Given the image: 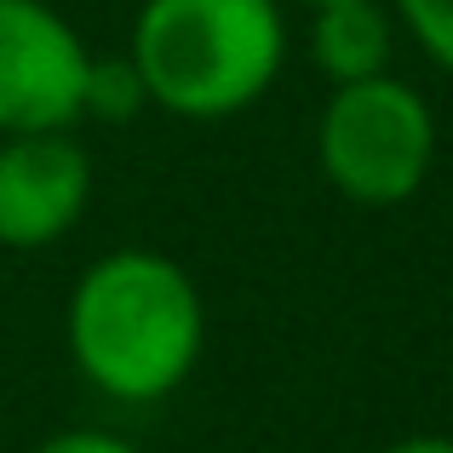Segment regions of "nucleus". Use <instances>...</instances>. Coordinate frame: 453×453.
<instances>
[{"mask_svg":"<svg viewBox=\"0 0 453 453\" xmlns=\"http://www.w3.org/2000/svg\"><path fill=\"white\" fill-rule=\"evenodd\" d=\"M64 344L98 396L166 402L207 350V304L178 258L155 247H115L69 288Z\"/></svg>","mask_w":453,"mask_h":453,"instance_id":"1","label":"nucleus"},{"mask_svg":"<svg viewBox=\"0 0 453 453\" xmlns=\"http://www.w3.org/2000/svg\"><path fill=\"white\" fill-rule=\"evenodd\" d=\"M127 58L155 110L178 121H224L281 81L288 18L281 0H144Z\"/></svg>","mask_w":453,"mask_h":453,"instance_id":"2","label":"nucleus"},{"mask_svg":"<svg viewBox=\"0 0 453 453\" xmlns=\"http://www.w3.org/2000/svg\"><path fill=\"white\" fill-rule=\"evenodd\" d=\"M316 161L356 207H402L436 166V110L396 75L333 87L316 121Z\"/></svg>","mask_w":453,"mask_h":453,"instance_id":"3","label":"nucleus"},{"mask_svg":"<svg viewBox=\"0 0 453 453\" xmlns=\"http://www.w3.org/2000/svg\"><path fill=\"white\" fill-rule=\"evenodd\" d=\"M92 52L46 0H0V138L75 133L87 115Z\"/></svg>","mask_w":453,"mask_h":453,"instance_id":"4","label":"nucleus"},{"mask_svg":"<svg viewBox=\"0 0 453 453\" xmlns=\"http://www.w3.org/2000/svg\"><path fill=\"white\" fill-rule=\"evenodd\" d=\"M92 155L75 133H6L0 138V247L35 253L87 219Z\"/></svg>","mask_w":453,"mask_h":453,"instance_id":"5","label":"nucleus"},{"mask_svg":"<svg viewBox=\"0 0 453 453\" xmlns=\"http://www.w3.org/2000/svg\"><path fill=\"white\" fill-rule=\"evenodd\" d=\"M390 52H396V12H385L379 0H327L310 18V58L333 87L390 75Z\"/></svg>","mask_w":453,"mask_h":453,"instance_id":"6","label":"nucleus"},{"mask_svg":"<svg viewBox=\"0 0 453 453\" xmlns=\"http://www.w3.org/2000/svg\"><path fill=\"white\" fill-rule=\"evenodd\" d=\"M144 104H150V92H144V81H138L133 58H92V69H87V115H81V121L121 127V121H133Z\"/></svg>","mask_w":453,"mask_h":453,"instance_id":"7","label":"nucleus"},{"mask_svg":"<svg viewBox=\"0 0 453 453\" xmlns=\"http://www.w3.org/2000/svg\"><path fill=\"white\" fill-rule=\"evenodd\" d=\"M390 12L408 23V35L419 41V52L431 58L436 69L453 75V0H390Z\"/></svg>","mask_w":453,"mask_h":453,"instance_id":"8","label":"nucleus"},{"mask_svg":"<svg viewBox=\"0 0 453 453\" xmlns=\"http://www.w3.org/2000/svg\"><path fill=\"white\" fill-rule=\"evenodd\" d=\"M29 453H138L127 436H115V431H92V425H75V431H58V436H46L41 448H29Z\"/></svg>","mask_w":453,"mask_h":453,"instance_id":"9","label":"nucleus"},{"mask_svg":"<svg viewBox=\"0 0 453 453\" xmlns=\"http://www.w3.org/2000/svg\"><path fill=\"white\" fill-rule=\"evenodd\" d=\"M379 453H453V436L419 431V436H402V442H390V448H379Z\"/></svg>","mask_w":453,"mask_h":453,"instance_id":"10","label":"nucleus"},{"mask_svg":"<svg viewBox=\"0 0 453 453\" xmlns=\"http://www.w3.org/2000/svg\"><path fill=\"white\" fill-rule=\"evenodd\" d=\"M299 6H310V12H316V6H327V0H299Z\"/></svg>","mask_w":453,"mask_h":453,"instance_id":"11","label":"nucleus"}]
</instances>
